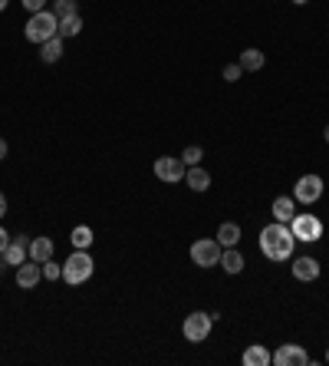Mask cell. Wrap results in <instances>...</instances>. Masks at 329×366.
<instances>
[{"instance_id":"obj_1","label":"cell","mask_w":329,"mask_h":366,"mask_svg":"<svg viewBox=\"0 0 329 366\" xmlns=\"http://www.w3.org/2000/svg\"><path fill=\"white\" fill-rule=\"evenodd\" d=\"M260 254L267 258V261H273V264H287V261H293V248H296V238L293 231H290V225H280V221H273V225H267V228H260Z\"/></svg>"},{"instance_id":"obj_2","label":"cell","mask_w":329,"mask_h":366,"mask_svg":"<svg viewBox=\"0 0 329 366\" xmlns=\"http://www.w3.org/2000/svg\"><path fill=\"white\" fill-rule=\"evenodd\" d=\"M60 34V20H56V14L53 10H36V14H30V20H27V27H23V36L30 40V43H47L49 36Z\"/></svg>"},{"instance_id":"obj_3","label":"cell","mask_w":329,"mask_h":366,"mask_svg":"<svg viewBox=\"0 0 329 366\" xmlns=\"http://www.w3.org/2000/svg\"><path fill=\"white\" fill-rule=\"evenodd\" d=\"M93 271H96V261L89 258V251H73L63 264V281L69 287H80V284H86L93 277Z\"/></svg>"},{"instance_id":"obj_4","label":"cell","mask_w":329,"mask_h":366,"mask_svg":"<svg viewBox=\"0 0 329 366\" xmlns=\"http://www.w3.org/2000/svg\"><path fill=\"white\" fill-rule=\"evenodd\" d=\"M211 327H214V314L191 310V314L184 317V323H181V333H184V340H191V343H204V340L211 336Z\"/></svg>"},{"instance_id":"obj_5","label":"cell","mask_w":329,"mask_h":366,"mask_svg":"<svg viewBox=\"0 0 329 366\" xmlns=\"http://www.w3.org/2000/svg\"><path fill=\"white\" fill-rule=\"evenodd\" d=\"M290 231H293L296 241H303V244H316L319 238H323V221L310 211H303V215H293L290 221Z\"/></svg>"},{"instance_id":"obj_6","label":"cell","mask_w":329,"mask_h":366,"mask_svg":"<svg viewBox=\"0 0 329 366\" xmlns=\"http://www.w3.org/2000/svg\"><path fill=\"white\" fill-rule=\"evenodd\" d=\"M221 241L217 238H197L195 244H191V261L197 267H214L221 264Z\"/></svg>"},{"instance_id":"obj_7","label":"cell","mask_w":329,"mask_h":366,"mask_svg":"<svg viewBox=\"0 0 329 366\" xmlns=\"http://www.w3.org/2000/svg\"><path fill=\"white\" fill-rule=\"evenodd\" d=\"M155 179L164 185H178L184 182V172H188V165L181 162V155L175 159V155H162V159H155Z\"/></svg>"},{"instance_id":"obj_8","label":"cell","mask_w":329,"mask_h":366,"mask_svg":"<svg viewBox=\"0 0 329 366\" xmlns=\"http://www.w3.org/2000/svg\"><path fill=\"white\" fill-rule=\"evenodd\" d=\"M323 179L319 175H303V179H296V188H293V201L296 205H316V201L323 198Z\"/></svg>"},{"instance_id":"obj_9","label":"cell","mask_w":329,"mask_h":366,"mask_svg":"<svg viewBox=\"0 0 329 366\" xmlns=\"http://www.w3.org/2000/svg\"><path fill=\"white\" fill-rule=\"evenodd\" d=\"M306 363H313V360L300 343H283V347L273 350V366H306Z\"/></svg>"},{"instance_id":"obj_10","label":"cell","mask_w":329,"mask_h":366,"mask_svg":"<svg viewBox=\"0 0 329 366\" xmlns=\"http://www.w3.org/2000/svg\"><path fill=\"white\" fill-rule=\"evenodd\" d=\"M0 258H3L10 267H20L23 261H30V238H27V234L10 238V244H7V251H3Z\"/></svg>"},{"instance_id":"obj_11","label":"cell","mask_w":329,"mask_h":366,"mask_svg":"<svg viewBox=\"0 0 329 366\" xmlns=\"http://www.w3.org/2000/svg\"><path fill=\"white\" fill-rule=\"evenodd\" d=\"M290 271H293V277L296 281H303V284H313V281H319V261L316 258H310V254H303V258H296V261H290Z\"/></svg>"},{"instance_id":"obj_12","label":"cell","mask_w":329,"mask_h":366,"mask_svg":"<svg viewBox=\"0 0 329 366\" xmlns=\"http://www.w3.org/2000/svg\"><path fill=\"white\" fill-rule=\"evenodd\" d=\"M40 281H43V267L36 264V261H23V264L16 267V287L20 290H36Z\"/></svg>"},{"instance_id":"obj_13","label":"cell","mask_w":329,"mask_h":366,"mask_svg":"<svg viewBox=\"0 0 329 366\" xmlns=\"http://www.w3.org/2000/svg\"><path fill=\"white\" fill-rule=\"evenodd\" d=\"M241 363L244 366H270L273 363V353L263 347V343H250L244 350V356H241Z\"/></svg>"},{"instance_id":"obj_14","label":"cell","mask_w":329,"mask_h":366,"mask_svg":"<svg viewBox=\"0 0 329 366\" xmlns=\"http://www.w3.org/2000/svg\"><path fill=\"white\" fill-rule=\"evenodd\" d=\"M296 215V201L293 195H280V198H273V221H280V225H290Z\"/></svg>"},{"instance_id":"obj_15","label":"cell","mask_w":329,"mask_h":366,"mask_svg":"<svg viewBox=\"0 0 329 366\" xmlns=\"http://www.w3.org/2000/svg\"><path fill=\"white\" fill-rule=\"evenodd\" d=\"M184 185H188L191 192H208V188H211V175H208L201 165H188V172H184Z\"/></svg>"},{"instance_id":"obj_16","label":"cell","mask_w":329,"mask_h":366,"mask_svg":"<svg viewBox=\"0 0 329 366\" xmlns=\"http://www.w3.org/2000/svg\"><path fill=\"white\" fill-rule=\"evenodd\" d=\"M53 258V238H30V261H36V264H43V261H49Z\"/></svg>"},{"instance_id":"obj_17","label":"cell","mask_w":329,"mask_h":366,"mask_svg":"<svg viewBox=\"0 0 329 366\" xmlns=\"http://www.w3.org/2000/svg\"><path fill=\"white\" fill-rule=\"evenodd\" d=\"M244 254H241V251L237 248H224L221 251V267H224V271H228V274H241V271H244Z\"/></svg>"},{"instance_id":"obj_18","label":"cell","mask_w":329,"mask_h":366,"mask_svg":"<svg viewBox=\"0 0 329 366\" xmlns=\"http://www.w3.org/2000/svg\"><path fill=\"white\" fill-rule=\"evenodd\" d=\"M40 56H43V63H60V56H63V36H49L47 43H40Z\"/></svg>"},{"instance_id":"obj_19","label":"cell","mask_w":329,"mask_h":366,"mask_svg":"<svg viewBox=\"0 0 329 366\" xmlns=\"http://www.w3.org/2000/svg\"><path fill=\"white\" fill-rule=\"evenodd\" d=\"M237 63H241L244 73H257V69H263V53L257 50V47H247V50L241 53V60H237Z\"/></svg>"},{"instance_id":"obj_20","label":"cell","mask_w":329,"mask_h":366,"mask_svg":"<svg viewBox=\"0 0 329 366\" xmlns=\"http://www.w3.org/2000/svg\"><path fill=\"white\" fill-rule=\"evenodd\" d=\"M217 241H221V248H237V241H241V228H237L234 221H224V225L217 228Z\"/></svg>"},{"instance_id":"obj_21","label":"cell","mask_w":329,"mask_h":366,"mask_svg":"<svg viewBox=\"0 0 329 366\" xmlns=\"http://www.w3.org/2000/svg\"><path fill=\"white\" fill-rule=\"evenodd\" d=\"M69 241H73L76 251H89V244H93V228H89V225H76L73 234H69Z\"/></svg>"},{"instance_id":"obj_22","label":"cell","mask_w":329,"mask_h":366,"mask_svg":"<svg viewBox=\"0 0 329 366\" xmlns=\"http://www.w3.org/2000/svg\"><path fill=\"white\" fill-rule=\"evenodd\" d=\"M80 30H82V17L80 14H73V17H63L60 20V36H80Z\"/></svg>"},{"instance_id":"obj_23","label":"cell","mask_w":329,"mask_h":366,"mask_svg":"<svg viewBox=\"0 0 329 366\" xmlns=\"http://www.w3.org/2000/svg\"><path fill=\"white\" fill-rule=\"evenodd\" d=\"M53 14H56V20L73 17V14H80V3L76 0H53Z\"/></svg>"},{"instance_id":"obj_24","label":"cell","mask_w":329,"mask_h":366,"mask_svg":"<svg viewBox=\"0 0 329 366\" xmlns=\"http://www.w3.org/2000/svg\"><path fill=\"white\" fill-rule=\"evenodd\" d=\"M201 159H204V149H201V146H188V149L181 152V162H184V165H201Z\"/></svg>"},{"instance_id":"obj_25","label":"cell","mask_w":329,"mask_h":366,"mask_svg":"<svg viewBox=\"0 0 329 366\" xmlns=\"http://www.w3.org/2000/svg\"><path fill=\"white\" fill-rule=\"evenodd\" d=\"M43 277H47V281H60V277H63V264H56V261H53V258H49V261H43Z\"/></svg>"},{"instance_id":"obj_26","label":"cell","mask_w":329,"mask_h":366,"mask_svg":"<svg viewBox=\"0 0 329 366\" xmlns=\"http://www.w3.org/2000/svg\"><path fill=\"white\" fill-rule=\"evenodd\" d=\"M241 76H244V69H241V63H230V67H224V80H228V83H237Z\"/></svg>"},{"instance_id":"obj_27","label":"cell","mask_w":329,"mask_h":366,"mask_svg":"<svg viewBox=\"0 0 329 366\" xmlns=\"http://www.w3.org/2000/svg\"><path fill=\"white\" fill-rule=\"evenodd\" d=\"M30 14H36V10H47V0H20Z\"/></svg>"},{"instance_id":"obj_28","label":"cell","mask_w":329,"mask_h":366,"mask_svg":"<svg viewBox=\"0 0 329 366\" xmlns=\"http://www.w3.org/2000/svg\"><path fill=\"white\" fill-rule=\"evenodd\" d=\"M7 244H10V234H7V228H3V225H0V254H3V251H7Z\"/></svg>"},{"instance_id":"obj_29","label":"cell","mask_w":329,"mask_h":366,"mask_svg":"<svg viewBox=\"0 0 329 366\" xmlns=\"http://www.w3.org/2000/svg\"><path fill=\"white\" fill-rule=\"evenodd\" d=\"M7 152H10V146H7V139H0V162L7 159Z\"/></svg>"},{"instance_id":"obj_30","label":"cell","mask_w":329,"mask_h":366,"mask_svg":"<svg viewBox=\"0 0 329 366\" xmlns=\"http://www.w3.org/2000/svg\"><path fill=\"white\" fill-rule=\"evenodd\" d=\"M7 215V195H3V192H0V218Z\"/></svg>"},{"instance_id":"obj_31","label":"cell","mask_w":329,"mask_h":366,"mask_svg":"<svg viewBox=\"0 0 329 366\" xmlns=\"http://www.w3.org/2000/svg\"><path fill=\"white\" fill-rule=\"evenodd\" d=\"M293 3H296V7H303V3H310V0H293Z\"/></svg>"},{"instance_id":"obj_32","label":"cell","mask_w":329,"mask_h":366,"mask_svg":"<svg viewBox=\"0 0 329 366\" xmlns=\"http://www.w3.org/2000/svg\"><path fill=\"white\" fill-rule=\"evenodd\" d=\"M323 139H326V142H329V126H326V129H323Z\"/></svg>"},{"instance_id":"obj_33","label":"cell","mask_w":329,"mask_h":366,"mask_svg":"<svg viewBox=\"0 0 329 366\" xmlns=\"http://www.w3.org/2000/svg\"><path fill=\"white\" fill-rule=\"evenodd\" d=\"M0 10H7V0H0Z\"/></svg>"},{"instance_id":"obj_34","label":"cell","mask_w":329,"mask_h":366,"mask_svg":"<svg viewBox=\"0 0 329 366\" xmlns=\"http://www.w3.org/2000/svg\"><path fill=\"white\" fill-rule=\"evenodd\" d=\"M326 363H329V350H326Z\"/></svg>"}]
</instances>
